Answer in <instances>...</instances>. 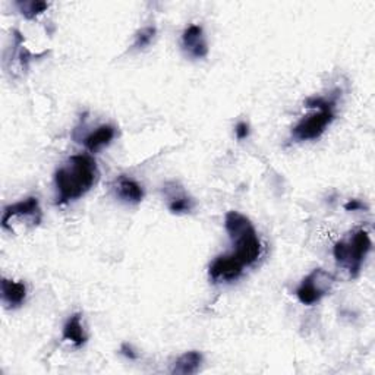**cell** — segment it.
Segmentation results:
<instances>
[{"label":"cell","instance_id":"1","mask_svg":"<svg viewBox=\"0 0 375 375\" xmlns=\"http://www.w3.org/2000/svg\"><path fill=\"white\" fill-rule=\"evenodd\" d=\"M98 167L88 154H77L68 159L55 173L56 204L63 206L84 196L98 181Z\"/></svg>","mask_w":375,"mask_h":375},{"label":"cell","instance_id":"18","mask_svg":"<svg viewBox=\"0 0 375 375\" xmlns=\"http://www.w3.org/2000/svg\"><path fill=\"white\" fill-rule=\"evenodd\" d=\"M120 354H122L123 356H127V358L131 359V361L138 359V355L135 354V351L132 349V346L128 344V343H123V344H122V347H120Z\"/></svg>","mask_w":375,"mask_h":375},{"label":"cell","instance_id":"13","mask_svg":"<svg viewBox=\"0 0 375 375\" xmlns=\"http://www.w3.org/2000/svg\"><path fill=\"white\" fill-rule=\"evenodd\" d=\"M201 364H203V355L196 351H191V352H186L176 359V362H174V365H173L171 374L191 375L199 369Z\"/></svg>","mask_w":375,"mask_h":375},{"label":"cell","instance_id":"4","mask_svg":"<svg viewBox=\"0 0 375 375\" xmlns=\"http://www.w3.org/2000/svg\"><path fill=\"white\" fill-rule=\"evenodd\" d=\"M334 282L336 279L332 273L322 268H315L302 280L301 286L296 290L299 302L304 305H314L319 302L324 296L330 293Z\"/></svg>","mask_w":375,"mask_h":375},{"label":"cell","instance_id":"8","mask_svg":"<svg viewBox=\"0 0 375 375\" xmlns=\"http://www.w3.org/2000/svg\"><path fill=\"white\" fill-rule=\"evenodd\" d=\"M182 47L185 53L194 59H203L208 55V46L204 30L199 25H189L182 34Z\"/></svg>","mask_w":375,"mask_h":375},{"label":"cell","instance_id":"11","mask_svg":"<svg viewBox=\"0 0 375 375\" xmlns=\"http://www.w3.org/2000/svg\"><path fill=\"white\" fill-rule=\"evenodd\" d=\"M115 135H116V130L112 127V125H102V127H98L94 132H91L84 139V145L87 147L88 152L97 153L102 148L107 147L113 141Z\"/></svg>","mask_w":375,"mask_h":375},{"label":"cell","instance_id":"10","mask_svg":"<svg viewBox=\"0 0 375 375\" xmlns=\"http://www.w3.org/2000/svg\"><path fill=\"white\" fill-rule=\"evenodd\" d=\"M0 290H2V301L9 310L19 308L25 302V297H27V286L22 282L2 279Z\"/></svg>","mask_w":375,"mask_h":375},{"label":"cell","instance_id":"3","mask_svg":"<svg viewBox=\"0 0 375 375\" xmlns=\"http://www.w3.org/2000/svg\"><path fill=\"white\" fill-rule=\"evenodd\" d=\"M371 246L372 242L368 232L356 231L349 238L339 241L333 248V254L336 261L349 271L351 278H358Z\"/></svg>","mask_w":375,"mask_h":375},{"label":"cell","instance_id":"12","mask_svg":"<svg viewBox=\"0 0 375 375\" xmlns=\"http://www.w3.org/2000/svg\"><path fill=\"white\" fill-rule=\"evenodd\" d=\"M63 339L69 340L75 347H81L87 342V336L81 322V314H73L63 327Z\"/></svg>","mask_w":375,"mask_h":375},{"label":"cell","instance_id":"2","mask_svg":"<svg viewBox=\"0 0 375 375\" xmlns=\"http://www.w3.org/2000/svg\"><path fill=\"white\" fill-rule=\"evenodd\" d=\"M224 226L235 245L233 255L243 267L253 265L260 258L261 242L251 220L238 211H229L224 218Z\"/></svg>","mask_w":375,"mask_h":375},{"label":"cell","instance_id":"17","mask_svg":"<svg viewBox=\"0 0 375 375\" xmlns=\"http://www.w3.org/2000/svg\"><path fill=\"white\" fill-rule=\"evenodd\" d=\"M235 132H236L238 139L242 141V139H245V138L249 137V132H251V131H249V125H248L246 122H239V123L236 125Z\"/></svg>","mask_w":375,"mask_h":375},{"label":"cell","instance_id":"7","mask_svg":"<svg viewBox=\"0 0 375 375\" xmlns=\"http://www.w3.org/2000/svg\"><path fill=\"white\" fill-rule=\"evenodd\" d=\"M22 217L31 218L36 226L41 221V208L36 196H30L25 199V201H19L16 204L6 207L2 217V228L6 231V228L9 226L14 218H22Z\"/></svg>","mask_w":375,"mask_h":375},{"label":"cell","instance_id":"5","mask_svg":"<svg viewBox=\"0 0 375 375\" xmlns=\"http://www.w3.org/2000/svg\"><path fill=\"white\" fill-rule=\"evenodd\" d=\"M319 112L311 113L299 120L292 131V137L296 141H311L319 138L326 132L329 125L334 120V107L318 109Z\"/></svg>","mask_w":375,"mask_h":375},{"label":"cell","instance_id":"19","mask_svg":"<svg viewBox=\"0 0 375 375\" xmlns=\"http://www.w3.org/2000/svg\"><path fill=\"white\" fill-rule=\"evenodd\" d=\"M344 208H346L347 211H356V210H362V208H365V206H364L361 201H358V199H351V201H349V203L344 206Z\"/></svg>","mask_w":375,"mask_h":375},{"label":"cell","instance_id":"16","mask_svg":"<svg viewBox=\"0 0 375 375\" xmlns=\"http://www.w3.org/2000/svg\"><path fill=\"white\" fill-rule=\"evenodd\" d=\"M156 34H157L156 27H145V28L139 30V31L137 33V36H135V43H134V46H135L137 48H145L147 46L152 44V41L154 40Z\"/></svg>","mask_w":375,"mask_h":375},{"label":"cell","instance_id":"6","mask_svg":"<svg viewBox=\"0 0 375 375\" xmlns=\"http://www.w3.org/2000/svg\"><path fill=\"white\" fill-rule=\"evenodd\" d=\"M243 271V265L241 261L233 255H220L217 257L211 265H210V279L214 283H221V282H235L241 278V274Z\"/></svg>","mask_w":375,"mask_h":375},{"label":"cell","instance_id":"15","mask_svg":"<svg viewBox=\"0 0 375 375\" xmlns=\"http://www.w3.org/2000/svg\"><path fill=\"white\" fill-rule=\"evenodd\" d=\"M194 208V199L189 198L188 195H185L184 192L176 194L174 196L170 198V203H169V210L174 214H184V213H189Z\"/></svg>","mask_w":375,"mask_h":375},{"label":"cell","instance_id":"9","mask_svg":"<svg viewBox=\"0 0 375 375\" xmlns=\"http://www.w3.org/2000/svg\"><path fill=\"white\" fill-rule=\"evenodd\" d=\"M113 189L120 201L128 204H139L144 198L142 186L128 176H119L115 181Z\"/></svg>","mask_w":375,"mask_h":375},{"label":"cell","instance_id":"14","mask_svg":"<svg viewBox=\"0 0 375 375\" xmlns=\"http://www.w3.org/2000/svg\"><path fill=\"white\" fill-rule=\"evenodd\" d=\"M16 6L23 18L34 19L48 8V4L41 2V0H23V2H16Z\"/></svg>","mask_w":375,"mask_h":375}]
</instances>
